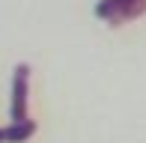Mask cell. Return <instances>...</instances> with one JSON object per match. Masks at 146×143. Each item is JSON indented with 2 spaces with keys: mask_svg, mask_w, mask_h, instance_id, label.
Masks as SVG:
<instances>
[{
  "mask_svg": "<svg viewBox=\"0 0 146 143\" xmlns=\"http://www.w3.org/2000/svg\"><path fill=\"white\" fill-rule=\"evenodd\" d=\"M30 66L27 63H18L15 66V75H12V105H9V113H12V122H24L30 119Z\"/></svg>",
  "mask_w": 146,
  "mask_h": 143,
  "instance_id": "obj_1",
  "label": "cell"
},
{
  "mask_svg": "<svg viewBox=\"0 0 146 143\" xmlns=\"http://www.w3.org/2000/svg\"><path fill=\"white\" fill-rule=\"evenodd\" d=\"M36 134V122L24 119V122H12V125L0 128V143H24Z\"/></svg>",
  "mask_w": 146,
  "mask_h": 143,
  "instance_id": "obj_2",
  "label": "cell"
},
{
  "mask_svg": "<svg viewBox=\"0 0 146 143\" xmlns=\"http://www.w3.org/2000/svg\"><path fill=\"white\" fill-rule=\"evenodd\" d=\"M122 3H131V0H102V3L96 6V15L102 18V21H104V18H108L110 12L116 9V6H122Z\"/></svg>",
  "mask_w": 146,
  "mask_h": 143,
  "instance_id": "obj_3",
  "label": "cell"
}]
</instances>
